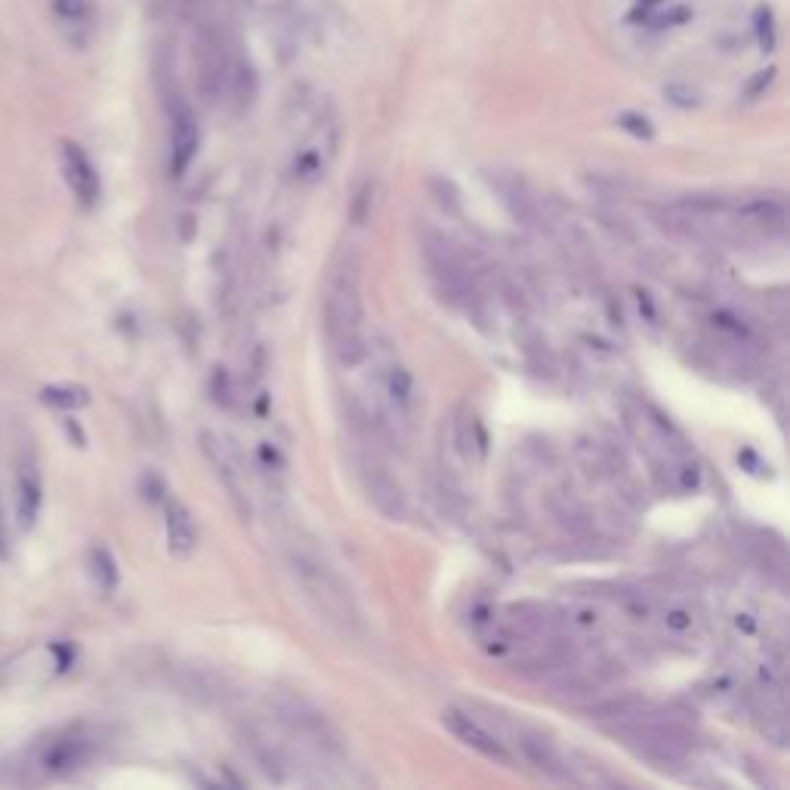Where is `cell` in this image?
<instances>
[{"label": "cell", "mask_w": 790, "mask_h": 790, "mask_svg": "<svg viewBox=\"0 0 790 790\" xmlns=\"http://www.w3.org/2000/svg\"><path fill=\"white\" fill-rule=\"evenodd\" d=\"M692 624H695V618H692L689 608L673 605V608H667V612H664V627L673 630V633H686V630H692Z\"/></svg>", "instance_id": "obj_18"}, {"label": "cell", "mask_w": 790, "mask_h": 790, "mask_svg": "<svg viewBox=\"0 0 790 790\" xmlns=\"http://www.w3.org/2000/svg\"><path fill=\"white\" fill-rule=\"evenodd\" d=\"M772 78H775V68H766V71H757V75H753L750 81H747V99H753V96H760L769 84H772Z\"/></svg>", "instance_id": "obj_22"}, {"label": "cell", "mask_w": 790, "mask_h": 790, "mask_svg": "<svg viewBox=\"0 0 790 790\" xmlns=\"http://www.w3.org/2000/svg\"><path fill=\"white\" fill-rule=\"evenodd\" d=\"M519 747H522L525 760H528L534 769H541L544 775L559 778V781H571V763L562 757V753L553 747V741H547L544 735H537V732H522V735H519Z\"/></svg>", "instance_id": "obj_8"}, {"label": "cell", "mask_w": 790, "mask_h": 790, "mask_svg": "<svg viewBox=\"0 0 790 790\" xmlns=\"http://www.w3.org/2000/svg\"><path fill=\"white\" fill-rule=\"evenodd\" d=\"M689 19H692V10H686V7H676V10L658 13V16H645V22H649L652 28H673V25H682Z\"/></svg>", "instance_id": "obj_19"}, {"label": "cell", "mask_w": 790, "mask_h": 790, "mask_svg": "<svg viewBox=\"0 0 790 790\" xmlns=\"http://www.w3.org/2000/svg\"><path fill=\"white\" fill-rule=\"evenodd\" d=\"M7 556V534H4V519H0V559Z\"/></svg>", "instance_id": "obj_23"}, {"label": "cell", "mask_w": 790, "mask_h": 790, "mask_svg": "<svg viewBox=\"0 0 790 790\" xmlns=\"http://www.w3.org/2000/svg\"><path fill=\"white\" fill-rule=\"evenodd\" d=\"M442 723H445V729L460 744H466L470 750L482 753L485 760H491L497 766H510L513 763V757H510V750L504 747V741H500L494 732H488L485 726H479L473 713H466L460 707H445L442 710Z\"/></svg>", "instance_id": "obj_3"}, {"label": "cell", "mask_w": 790, "mask_h": 790, "mask_svg": "<svg viewBox=\"0 0 790 790\" xmlns=\"http://www.w3.org/2000/svg\"><path fill=\"white\" fill-rule=\"evenodd\" d=\"M87 565H90V578H93L96 590L102 596L115 593V587H118V562H115V556L105 547H93Z\"/></svg>", "instance_id": "obj_14"}, {"label": "cell", "mask_w": 790, "mask_h": 790, "mask_svg": "<svg viewBox=\"0 0 790 790\" xmlns=\"http://www.w3.org/2000/svg\"><path fill=\"white\" fill-rule=\"evenodd\" d=\"M53 10L62 19H81L87 13V0H53Z\"/></svg>", "instance_id": "obj_20"}, {"label": "cell", "mask_w": 790, "mask_h": 790, "mask_svg": "<svg viewBox=\"0 0 790 790\" xmlns=\"http://www.w3.org/2000/svg\"><path fill=\"white\" fill-rule=\"evenodd\" d=\"M41 507H44V488H41V476L31 470V466H22L16 476V525L19 531H31L41 519Z\"/></svg>", "instance_id": "obj_9"}, {"label": "cell", "mask_w": 790, "mask_h": 790, "mask_svg": "<svg viewBox=\"0 0 790 790\" xmlns=\"http://www.w3.org/2000/svg\"><path fill=\"white\" fill-rule=\"evenodd\" d=\"M291 571H294V578L300 581L306 599L315 605V612L325 615V621L337 624L343 633L355 624V612L349 605L346 590L340 587V581L318 559H312L306 553H294L291 556Z\"/></svg>", "instance_id": "obj_2"}, {"label": "cell", "mask_w": 790, "mask_h": 790, "mask_svg": "<svg viewBox=\"0 0 790 790\" xmlns=\"http://www.w3.org/2000/svg\"><path fill=\"white\" fill-rule=\"evenodd\" d=\"M735 213L744 223L766 226V229H781L787 223V207L781 198H750L735 207Z\"/></svg>", "instance_id": "obj_12"}, {"label": "cell", "mask_w": 790, "mask_h": 790, "mask_svg": "<svg viewBox=\"0 0 790 790\" xmlns=\"http://www.w3.org/2000/svg\"><path fill=\"white\" fill-rule=\"evenodd\" d=\"M325 331L334 358L343 368L365 362V300H362V263L346 254L328 284L325 297Z\"/></svg>", "instance_id": "obj_1"}, {"label": "cell", "mask_w": 790, "mask_h": 790, "mask_svg": "<svg viewBox=\"0 0 790 790\" xmlns=\"http://www.w3.org/2000/svg\"><path fill=\"white\" fill-rule=\"evenodd\" d=\"M362 482H365V491L371 497V504L386 516V519H405L408 516V500H405V491L402 485L395 482L386 470L374 463H365L362 466Z\"/></svg>", "instance_id": "obj_6"}, {"label": "cell", "mask_w": 790, "mask_h": 790, "mask_svg": "<svg viewBox=\"0 0 790 790\" xmlns=\"http://www.w3.org/2000/svg\"><path fill=\"white\" fill-rule=\"evenodd\" d=\"M84 760H90V744L87 738H75V735H65L59 741H53L44 753V769L53 772V775H62L68 769H78Z\"/></svg>", "instance_id": "obj_11"}, {"label": "cell", "mask_w": 790, "mask_h": 790, "mask_svg": "<svg viewBox=\"0 0 790 790\" xmlns=\"http://www.w3.org/2000/svg\"><path fill=\"white\" fill-rule=\"evenodd\" d=\"M201 448H204V457L210 460V466H213V473H217V479L223 482V488H226V494H229V500H232V507L238 510V516H250V504H247V494H244V485H241V479H238V470H235V460H232V454L226 451V445L217 439V436H210V433H204L201 436Z\"/></svg>", "instance_id": "obj_7"}, {"label": "cell", "mask_w": 790, "mask_h": 790, "mask_svg": "<svg viewBox=\"0 0 790 790\" xmlns=\"http://www.w3.org/2000/svg\"><path fill=\"white\" fill-rule=\"evenodd\" d=\"M658 4H661V0H639V7H645V10H649V7H658Z\"/></svg>", "instance_id": "obj_24"}, {"label": "cell", "mask_w": 790, "mask_h": 790, "mask_svg": "<svg viewBox=\"0 0 790 790\" xmlns=\"http://www.w3.org/2000/svg\"><path fill=\"white\" fill-rule=\"evenodd\" d=\"M198 547V528L186 504L170 500L167 504V550L173 556H192Z\"/></svg>", "instance_id": "obj_10"}, {"label": "cell", "mask_w": 790, "mask_h": 790, "mask_svg": "<svg viewBox=\"0 0 790 790\" xmlns=\"http://www.w3.org/2000/svg\"><path fill=\"white\" fill-rule=\"evenodd\" d=\"M664 96H667L670 102L682 105V109H692V105H698V96H695V93H689L686 87H679V84H670V87L664 90Z\"/></svg>", "instance_id": "obj_21"}, {"label": "cell", "mask_w": 790, "mask_h": 790, "mask_svg": "<svg viewBox=\"0 0 790 790\" xmlns=\"http://www.w3.org/2000/svg\"><path fill=\"white\" fill-rule=\"evenodd\" d=\"M753 28H757V44L763 53H772L775 44H778V25H775V13L772 7H757V13H753Z\"/></svg>", "instance_id": "obj_15"}, {"label": "cell", "mask_w": 790, "mask_h": 790, "mask_svg": "<svg viewBox=\"0 0 790 790\" xmlns=\"http://www.w3.org/2000/svg\"><path fill=\"white\" fill-rule=\"evenodd\" d=\"M389 395L392 402L399 408H408L411 405V395H414V380L405 368H392L389 371Z\"/></svg>", "instance_id": "obj_16"}, {"label": "cell", "mask_w": 790, "mask_h": 790, "mask_svg": "<svg viewBox=\"0 0 790 790\" xmlns=\"http://www.w3.org/2000/svg\"><path fill=\"white\" fill-rule=\"evenodd\" d=\"M41 402L56 408V411H78L90 405V392L75 383H50L41 389Z\"/></svg>", "instance_id": "obj_13"}, {"label": "cell", "mask_w": 790, "mask_h": 790, "mask_svg": "<svg viewBox=\"0 0 790 790\" xmlns=\"http://www.w3.org/2000/svg\"><path fill=\"white\" fill-rule=\"evenodd\" d=\"M59 161H62V176H65L71 195L78 198L81 207H93L102 195V183H99V173H96L93 161L87 158V152L78 146V142L65 139L59 146Z\"/></svg>", "instance_id": "obj_4"}, {"label": "cell", "mask_w": 790, "mask_h": 790, "mask_svg": "<svg viewBox=\"0 0 790 790\" xmlns=\"http://www.w3.org/2000/svg\"><path fill=\"white\" fill-rule=\"evenodd\" d=\"M201 146V130H198V118L189 105L179 102L173 112V139H170V176L179 179L186 176V170L192 167L195 155Z\"/></svg>", "instance_id": "obj_5"}, {"label": "cell", "mask_w": 790, "mask_h": 790, "mask_svg": "<svg viewBox=\"0 0 790 790\" xmlns=\"http://www.w3.org/2000/svg\"><path fill=\"white\" fill-rule=\"evenodd\" d=\"M618 124H621L627 133H633L636 139H652V136H655V127H652V121H649V118H642L639 112H627V115H621V118H618Z\"/></svg>", "instance_id": "obj_17"}]
</instances>
